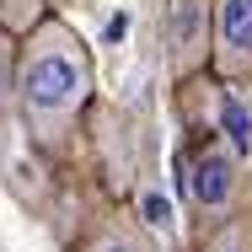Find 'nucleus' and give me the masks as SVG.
I'll list each match as a JSON object with an SVG mask.
<instances>
[{
    "label": "nucleus",
    "instance_id": "20e7f679",
    "mask_svg": "<svg viewBox=\"0 0 252 252\" xmlns=\"http://www.w3.org/2000/svg\"><path fill=\"white\" fill-rule=\"evenodd\" d=\"M166 49H172V70L188 75L204 64L209 49V0H166Z\"/></svg>",
    "mask_w": 252,
    "mask_h": 252
},
{
    "label": "nucleus",
    "instance_id": "39448f33",
    "mask_svg": "<svg viewBox=\"0 0 252 252\" xmlns=\"http://www.w3.org/2000/svg\"><path fill=\"white\" fill-rule=\"evenodd\" d=\"M81 252H156V247L134 220H97L81 236Z\"/></svg>",
    "mask_w": 252,
    "mask_h": 252
},
{
    "label": "nucleus",
    "instance_id": "0eeeda50",
    "mask_svg": "<svg viewBox=\"0 0 252 252\" xmlns=\"http://www.w3.org/2000/svg\"><path fill=\"white\" fill-rule=\"evenodd\" d=\"M220 134L231 140V151H236V156L252 151V113L242 107V97H231V92L220 97Z\"/></svg>",
    "mask_w": 252,
    "mask_h": 252
},
{
    "label": "nucleus",
    "instance_id": "423d86ee",
    "mask_svg": "<svg viewBox=\"0 0 252 252\" xmlns=\"http://www.w3.org/2000/svg\"><path fill=\"white\" fill-rule=\"evenodd\" d=\"M204 252H252V209H236L231 220L209 225V242Z\"/></svg>",
    "mask_w": 252,
    "mask_h": 252
},
{
    "label": "nucleus",
    "instance_id": "f257e3e1",
    "mask_svg": "<svg viewBox=\"0 0 252 252\" xmlns=\"http://www.w3.org/2000/svg\"><path fill=\"white\" fill-rule=\"evenodd\" d=\"M92 54L81 43V32L64 16H43L32 32H22L16 49V113L32 134V145L59 151L86 102H92Z\"/></svg>",
    "mask_w": 252,
    "mask_h": 252
},
{
    "label": "nucleus",
    "instance_id": "1a4fd4ad",
    "mask_svg": "<svg viewBox=\"0 0 252 252\" xmlns=\"http://www.w3.org/2000/svg\"><path fill=\"white\" fill-rule=\"evenodd\" d=\"M145 220H151V225H166V220H172V209H166V199H156V193H145Z\"/></svg>",
    "mask_w": 252,
    "mask_h": 252
},
{
    "label": "nucleus",
    "instance_id": "7ed1b4c3",
    "mask_svg": "<svg viewBox=\"0 0 252 252\" xmlns=\"http://www.w3.org/2000/svg\"><path fill=\"white\" fill-rule=\"evenodd\" d=\"M215 70L225 81L252 75V0H215Z\"/></svg>",
    "mask_w": 252,
    "mask_h": 252
},
{
    "label": "nucleus",
    "instance_id": "9d476101",
    "mask_svg": "<svg viewBox=\"0 0 252 252\" xmlns=\"http://www.w3.org/2000/svg\"><path fill=\"white\" fill-rule=\"evenodd\" d=\"M49 5H54V11H64V5H75V0H49Z\"/></svg>",
    "mask_w": 252,
    "mask_h": 252
},
{
    "label": "nucleus",
    "instance_id": "f03ea898",
    "mask_svg": "<svg viewBox=\"0 0 252 252\" xmlns=\"http://www.w3.org/2000/svg\"><path fill=\"white\" fill-rule=\"evenodd\" d=\"M183 183H188V199L199 209V220L220 225L242 209V172H236V151L231 140H220V129H204L199 140L183 156Z\"/></svg>",
    "mask_w": 252,
    "mask_h": 252
},
{
    "label": "nucleus",
    "instance_id": "6e6552de",
    "mask_svg": "<svg viewBox=\"0 0 252 252\" xmlns=\"http://www.w3.org/2000/svg\"><path fill=\"white\" fill-rule=\"evenodd\" d=\"M16 49H22V38L11 27H0V113L16 107Z\"/></svg>",
    "mask_w": 252,
    "mask_h": 252
}]
</instances>
